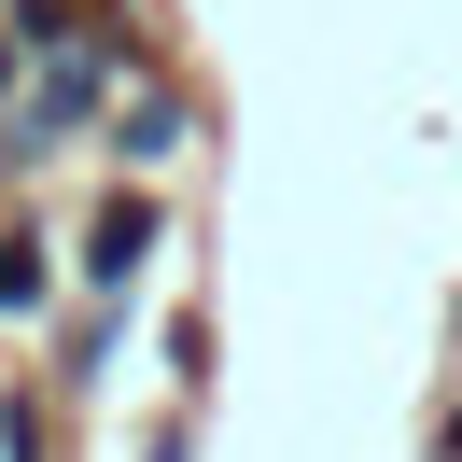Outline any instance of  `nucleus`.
Listing matches in <instances>:
<instances>
[{
    "label": "nucleus",
    "mask_w": 462,
    "mask_h": 462,
    "mask_svg": "<svg viewBox=\"0 0 462 462\" xmlns=\"http://www.w3.org/2000/svg\"><path fill=\"white\" fill-rule=\"evenodd\" d=\"M141 253H154V210H113V225H98V253H85V266H98V281H126V266H141Z\"/></svg>",
    "instance_id": "obj_1"
},
{
    "label": "nucleus",
    "mask_w": 462,
    "mask_h": 462,
    "mask_svg": "<svg viewBox=\"0 0 462 462\" xmlns=\"http://www.w3.org/2000/svg\"><path fill=\"white\" fill-rule=\"evenodd\" d=\"M448 462H462V406H448Z\"/></svg>",
    "instance_id": "obj_2"
}]
</instances>
